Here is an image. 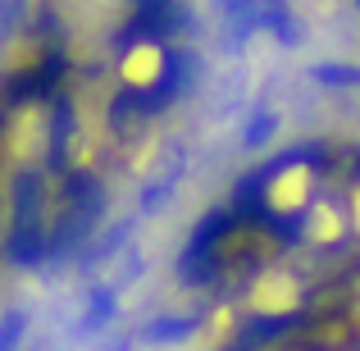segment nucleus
<instances>
[{
    "instance_id": "nucleus-1",
    "label": "nucleus",
    "mask_w": 360,
    "mask_h": 351,
    "mask_svg": "<svg viewBox=\"0 0 360 351\" xmlns=\"http://www.w3.org/2000/svg\"><path fill=\"white\" fill-rule=\"evenodd\" d=\"M150 73H155V55H150V51H141V55H132V60H128V78L132 82H146Z\"/></svg>"
}]
</instances>
